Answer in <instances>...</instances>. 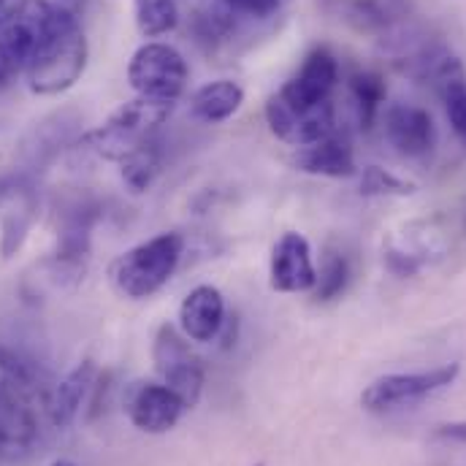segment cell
<instances>
[{"instance_id":"6da1fadb","label":"cell","mask_w":466,"mask_h":466,"mask_svg":"<svg viewBox=\"0 0 466 466\" xmlns=\"http://www.w3.org/2000/svg\"><path fill=\"white\" fill-rule=\"evenodd\" d=\"M87 38L74 11L57 3V14L27 66V87L35 96H60L71 90L87 68Z\"/></svg>"},{"instance_id":"7a4b0ae2","label":"cell","mask_w":466,"mask_h":466,"mask_svg":"<svg viewBox=\"0 0 466 466\" xmlns=\"http://www.w3.org/2000/svg\"><path fill=\"white\" fill-rule=\"evenodd\" d=\"M185 252V238L179 233L166 231L130 247L116 255L109 266L115 288L127 299H149L157 293L177 271Z\"/></svg>"},{"instance_id":"3957f363","label":"cell","mask_w":466,"mask_h":466,"mask_svg":"<svg viewBox=\"0 0 466 466\" xmlns=\"http://www.w3.org/2000/svg\"><path fill=\"white\" fill-rule=\"evenodd\" d=\"M171 109L174 104L133 98L122 104L98 130H93L87 141L101 157L122 163L125 157H130L133 152L152 141V133L168 119Z\"/></svg>"},{"instance_id":"277c9868","label":"cell","mask_w":466,"mask_h":466,"mask_svg":"<svg viewBox=\"0 0 466 466\" xmlns=\"http://www.w3.org/2000/svg\"><path fill=\"white\" fill-rule=\"evenodd\" d=\"M190 71L182 52L163 41L138 46L127 63V82L138 98L174 104L187 87Z\"/></svg>"},{"instance_id":"5b68a950","label":"cell","mask_w":466,"mask_h":466,"mask_svg":"<svg viewBox=\"0 0 466 466\" xmlns=\"http://www.w3.org/2000/svg\"><path fill=\"white\" fill-rule=\"evenodd\" d=\"M57 5L49 0H16L0 19V60L14 71H27L38 44L44 41Z\"/></svg>"},{"instance_id":"8992f818","label":"cell","mask_w":466,"mask_h":466,"mask_svg":"<svg viewBox=\"0 0 466 466\" xmlns=\"http://www.w3.org/2000/svg\"><path fill=\"white\" fill-rule=\"evenodd\" d=\"M461 366L459 363H448L431 371H418V374H388L374 380L363 396L360 404L371 412H388L396 407H407L415 404L442 388H448L456 377H459Z\"/></svg>"},{"instance_id":"52a82bcc","label":"cell","mask_w":466,"mask_h":466,"mask_svg":"<svg viewBox=\"0 0 466 466\" xmlns=\"http://www.w3.org/2000/svg\"><path fill=\"white\" fill-rule=\"evenodd\" d=\"M152 358L155 369L160 371L166 385L182 399V404L196 407L204 390V363L171 326H160Z\"/></svg>"},{"instance_id":"ba28073f","label":"cell","mask_w":466,"mask_h":466,"mask_svg":"<svg viewBox=\"0 0 466 466\" xmlns=\"http://www.w3.org/2000/svg\"><path fill=\"white\" fill-rule=\"evenodd\" d=\"M33 396V390L0 369V459H22L33 448L38 437V423L30 407Z\"/></svg>"},{"instance_id":"9c48e42d","label":"cell","mask_w":466,"mask_h":466,"mask_svg":"<svg viewBox=\"0 0 466 466\" xmlns=\"http://www.w3.org/2000/svg\"><path fill=\"white\" fill-rule=\"evenodd\" d=\"M337 79H339L337 57L329 49H315V52L307 55V60L301 63L299 74L277 96L290 109L307 112V109H315V106L331 101V93L337 87Z\"/></svg>"},{"instance_id":"30bf717a","label":"cell","mask_w":466,"mask_h":466,"mask_svg":"<svg viewBox=\"0 0 466 466\" xmlns=\"http://www.w3.org/2000/svg\"><path fill=\"white\" fill-rule=\"evenodd\" d=\"M266 122L271 133L290 147H309L334 133V104H320L307 112L290 109L279 96H271L266 104Z\"/></svg>"},{"instance_id":"8fae6325","label":"cell","mask_w":466,"mask_h":466,"mask_svg":"<svg viewBox=\"0 0 466 466\" xmlns=\"http://www.w3.org/2000/svg\"><path fill=\"white\" fill-rule=\"evenodd\" d=\"M268 282L279 293H304L318 282V271L312 263L309 241L301 233H282L271 249Z\"/></svg>"},{"instance_id":"7c38bea8","label":"cell","mask_w":466,"mask_h":466,"mask_svg":"<svg viewBox=\"0 0 466 466\" xmlns=\"http://www.w3.org/2000/svg\"><path fill=\"white\" fill-rule=\"evenodd\" d=\"M187 407L182 404V399L163 382H144L133 390L130 396V404H127V415L133 420V426L138 431H147V434H166L171 431L182 412Z\"/></svg>"},{"instance_id":"4fadbf2b","label":"cell","mask_w":466,"mask_h":466,"mask_svg":"<svg viewBox=\"0 0 466 466\" xmlns=\"http://www.w3.org/2000/svg\"><path fill=\"white\" fill-rule=\"evenodd\" d=\"M385 136L407 157H420L434 149L437 127L426 109L396 104L385 112Z\"/></svg>"},{"instance_id":"5bb4252c","label":"cell","mask_w":466,"mask_h":466,"mask_svg":"<svg viewBox=\"0 0 466 466\" xmlns=\"http://www.w3.org/2000/svg\"><path fill=\"white\" fill-rule=\"evenodd\" d=\"M182 334L193 342H212L226 326V301L223 293L212 285L193 288L179 307Z\"/></svg>"},{"instance_id":"9a60e30c","label":"cell","mask_w":466,"mask_h":466,"mask_svg":"<svg viewBox=\"0 0 466 466\" xmlns=\"http://www.w3.org/2000/svg\"><path fill=\"white\" fill-rule=\"evenodd\" d=\"M293 166L304 174L312 177H331V179H348L358 168H355V157H352V147L345 136H329L318 144L301 147L293 155Z\"/></svg>"},{"instance_id":"2e32d148","label":"cell","mask_w":466,"mask_h":466,"mask_svg":"<svg viewBox=\"0 0 466 466\" xmlns=\"http://www.w3.org/2000/svg\"><path fill=\"white\" fill-rule=\"evenodd\" d=\"M93 377H96V363L90 358H85L49 390L46 410H49V420L57 429H66L76 420V415L93 388Z\"/></svg>"},{"instance_id":"e0dca14e","label":"cell","mask_w":466,"mask_h":466,"mask_svg":"<svg viewBox=\"0 0 466 466\" xmlns=\"http://www.w3.org/2000/svg\"><path fill=\"white\" fill-rule=\"evenodd\" d=\"M241 104H244V90L238 82L231 79L209 82L201 90H196V96L190 98L193 116L204 122H226L241 109Z\"/></svg>"},{"instance_id":"ac0fdd59","label":"cell","mask_w":466,"mask_h":466,"mask_svg":"<svg viewBox=\"0 0 466 466\" xmlns=\"http://www.w3.org/2000/svg\"><path fill=\"white\" fill-rule=\"evenodd\" d=\"M350 93H352V101H355V112H358L360 127H371L377 115H380V109H382V104H385V96H388L382 76L374 74V71H358L350 79Z\"/></svg>"},{"instance_id":"d6986e66","label":"cell","mask_w":466,"mask_h":466,"mask_svg":"<svg viewBox=\"0 0 466 466\" xmlns=\"http://www.w3.org/2000/svg\"><path fill=\"white\" fill-rule=\"evenodd\" d=\"M133 8H136V25L147 38L166 35L179 22L177 0H133Z\"/></svg>"},{"instance_id":"ffe728a7","label":"cell","mask_w":466,"mask_h":466,"mask_svg":"<svg viewBox=\"0 0 466 466\" xmlns=\"http://www.w3.org/2000/svg\"><path fill=\"white\" fill-rule=\"evenodd\" d=\"M155 174H157V155H155L152 141H149L147 147H141L138 152H133L130 157L122 160V177H125V182H127L136 193L147 190V187L152 185Z\"/></svg>"},{"instance_id":"44dd1931","label":"cell","mask_w":466,"mask_h":466,"mask_svg":"<svg viewBox=\"0 0 466 466\" xmlns=\"http://www.w3.org/2000/svg\"><path fill=\"white\" fill-rule=\"evenodd\" d=\"M348 260L337 252H329L326 260H323V268L318 274V282H315V299L318 301H331L337 299L345 285H348Z\"/></svg>"},{"instance_id":"7402d4cb","label":"cell","mask_w":466,"mask_h":466,"mask_svg":"<svg viewBox=\"0 0 466 466\" xmlns=\"http://www.w3.org/2000/svg\"><path fill=\"white\" fill-rule=\"evenodd\" d=\"M360 193L363 196H412L415 185L393 177L390 171H385L380 166H369L360 174Z\"/></svg>"},{"instance_id":"603a6c76","label":"cell","mask_w":466,"mask_h":466,"mask_svg":"<svg viewBox=\"0 0 466 466\" xmlns=\"http://www.w3.org/2000/svg\"><path fill=\"white\" fill-rule=\"evenodd\" d=\"M442 98H445V106H448V119H451L453 130L461 136V141L466 144V79L464 82H456V85H451V87L442 93Z\"/></svg>"},{"instance_id":"cb8c5ba5","label":"cell","mask_w":466,"mask_h":466,"mask_svg":"<svg viewBox=\"0 0 466 466\" xmlns=\"http://www.w3.org/2000/svg\"><path fill=\"white\" fill-rule=\"evenodd\" d=\"M282 0H223V8L233 16H247V19H268Z\"/></svg>"},{"instance_id":"d4e9b609","label":"cell","mask_w":466,"mask_h":466,"mask_svg":"<svg viewBox=\"0 0 466 466\" xmlns=\"http://www.w3.org/2000/svg\"><path fill=\"white\" fill-rule=\"evenodd\" d=\"M440 437H442V440H453V442H464L466 445V420L442 426V429H440Z\"/></svg>"},{"instance_id":"484cf974","label":"cell","mask_w":466,"mask_h":466,"mask_svg":"<svg viewBox=\"0 0 466 466\" xmlns=\"http://www.w3.org/2000/svg\"><path fill=\"white\" fill-rule=\"evenodd\" d=\"M11 79H14V71H11V68H8V66L0 60V93H3V90L11 85Z\"/></svg>"},{"instance_id":"4316f807","label":"cell","mask_w":466,"mask_h":466,"mask_svg":"<svg viewBox=\"0 0 466 466\" xmlns=\"http://www.w3.org/2000/svg\"><path fill=\"white\" fill-rule=\"evenodd\" d=\"M14 3H16V0H0V19L14 8Z\"/></svg>"},{"instance_id":"83f0119b","label":"cell","mask_w":466,"mask_h":466,"mask_svg":"<svg viewBox=\"0 0 466 466\" xmlns=\"http://www.w3.org/2000/svg\"><path fill=\"white\" fill-rule=\"evenodd\" d=\"M57 3H60V5H66L68 11H76L85 0H57Z\"/></svg>"},{"instance_id":"f1b7e54d","label":"cell","mask_w":466,"mask_h":466,"mask_svg":"<svg viewBox=\"0 0 466 466\" xmlns=\"http://www.w3.org/2000/svg\"><path fill=\"white\" fill-rule=\"evenodd\" d=\"M52 466H74V464H71V461H55Z\"/></svg>"},{"instance_id":"f546056e","label":"cell","mask_w":466,"mask_h":466,"mask_svg":"<svg viewBox=\"0 0 466 466\" xmlns=\"http://www.w3.org/2000/svg\"><path fill=\"white\" fill-rule=\"evenodd\" d=\"M255 466H263V464H255Z\"/></svg>"}]
</instances>
